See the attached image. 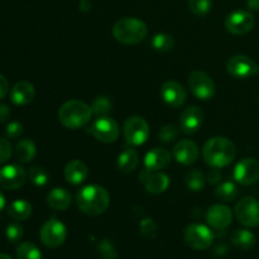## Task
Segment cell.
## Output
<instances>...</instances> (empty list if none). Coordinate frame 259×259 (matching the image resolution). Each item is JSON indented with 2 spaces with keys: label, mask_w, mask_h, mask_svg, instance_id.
I'll list each match as a JSON object with an SVG mask.
<instances>
[{
  "label": "cell",
  "mask_w": 259,
  "mask_h": 259,
  "mask_svg": "<svg viewBox=\"0 0 259 259\" xmlns=\"http://www.w3.org/2000/svg\"><path fill=\"white\" fill-rule=\"evenodd\" d=\"M10 118V109L8 105L0 104V123H4Z\"/></svg>",
  "instance_id": "7bdbcfd3"
},
{
  "label": "cell",
  "mask_w": 259,
  "mask_h": 259,
  "mask_svg": "<svg viewBox=\"0 0 259 259\" xmlns=\"http://www.w3.org/2000/svg\"><path fill=\"white\" fill-rule=\"evenodd\" d=\"M204 120V113L199 106H189L180 116V129L186 134H192L199 131Z\"/></svg>",
  "instance_id": "ac0fdd59"
},
{
  "label": "cell",
  "mask_w": 259,
  "mask_h": 259,
  "mask_svg": "<svg viewBox=\"0 0 259 259\" xmlns=\"http://www.w3.org/2000/svg\"><path fill=\"white\" fill-rule=\"evenodd\" d=\"M37 154V147L32 139H22L14 148V156L20 163H29Z\"/></svg>",
  "instance_id": "cb8c5ba5"
},
{
  "label": "cell",
  "mask_w": 259,
  "mask_h": 259,
  "mask_svg": "<svg viewBox=\"0 0 259 259\" xmlns=\"http://www.w3.org/2000/svg\"><path fill=\"white\" fill-rule=\"evenodd\" d=\"M23 133V125L18 121H12L7 125L5 129V134H7L8 138H18L19 136H22Z\"/></svg>",
  "instance_id": "ab89813d"
},
{
  "label": "cell",
  "mask_w": 259,
  "mask_h": 259,
  "mask_svg": "<svg viewBox=\"0 0 259 259\" xmlns=\"http://www.w3.org/2000/svg\"><path fill=\"white\" fill-rule=\"evenodd\" d=\"M80 9L82 12H89L91 9V3L90 0H81L80 2Z\"/></svg>",
  "instance_id": "ee69618b"
},
{
  "label": "cell",
  "mask_w": 259,
  "mask_h": 259,
  "mask_svg": "<svg viewBox=\"0 0 259 259\" xmlns=\"http://www.w3.org/2000/svg\"><path fill=\"white\" fill-rule=\"evenodd\" d=\"M189 88L200 100H210L217 91L212 78L202 71H194L190 73Z\"/></svg>",
  "instance_id": "7c38bea8"
},
{
  "label": "cell",
  "mask_w": 259,
  "mask_h": 259,
  "mask_svg": "<svg viewBox=\"0 0 259 259\" xmlns=\"http://www.w3.org/2000/svg\"><path fill=\"white\" fill-rule=\"evenodd\" d=\"M40 240L47 248H58L67 238L66 225L57 218H51L40 229Z\"/></svg>",
  "instance_id": "52a82bcc"
},
{
  "label": "cell",
  "mask_w": 259,
  "mask_h": 259,
  "mask_svg": "<svg viewBox=\"0 0 259 259\" xmlns=\"http://www.w3.org/2000/svg\"><path fill=\"white\" fill-rule=\"evenodd\" d=\"M99 255H100V259H119L118 253H116L115 248H114L113 243L108 239L101 240L100 244L98 247Z\"/></svg>",
  "instance_id": "74e56055"
},
{
  "label": "cell",
  "mask_w": 259,
  "mask_h": 259,
  "mask_svg": "<svg viewBox=\"0 0 259 259\" xmlns=\"http://www.w3.org/2000/svg\"><path fill=\"white\" fill-rule=\"evenodd\" d=\"M17 259H43L39 248L30 242L20 243L15 250Z\"/></svg>",
  "instance_id": "f546056e"
},
{
  "label": "cell",
  "mask_w": 259,
  "mask_h": 259,
  "mask_svg": "<svg viewBox=\"0 0 259 259\" xmlns=\"http://www.w3.org/2000/svg\"><path fill=\"white\" fill-rule=\"evenodd\" d=\"M29 179L35 186L42 187L47 185L48 180H50V175L43 167L33 166L29 168Z\"/></svg>",
  "instance_id": "836d02e7"
},
{
  "label": "cell",
  "mask_w": 259,
  "mask_h": 259,
  "mask_svg": "<svg viewBox=\"0 0 259 259\" xmlns=\"http://www.w3.org/2000/svg\"><path fill=\"white\" fill-rule=\"evenodd\" d=\"M8 214L14 220H27L32 215V204L27 200H15L8 207Z\"/></svg>",
  "instance_id": "4316f807"
},
{
  "label": "cell",
  "mask_w": 259,
  "mask_h": 259,
  "mask_svg": "<svg viewBox=\"0 0 259 259\" xmlns=\"http://www.w3.org/2000/svg\"><path fill=\"white\" fill-rule=\"evenodd\" d=\"M113 35L123 45H138L148 35V28L138 18H121L114 24Z\"/></svg>",
  "instance_id": "277c9868"
},
{
  "label": "cell",
  "mask_w": 259,
  "mask_h": 259,
  "mask_svg": "<svg viewBox=\"0 0 259 259\" xmlns=\"http://www.w3.org/2000/svg\"><path fill=\"white\" fill-rule=\"evenodd\" d=\"M27 181V172L20 164H8L0 168V187L4 190H18Z\"/></svg>",
  "instance_id": "4fadbf2b"
},
{
  "label": "cell",
  "mask_w": 259,
  "mask_h": 259,
  "mask_svg": "<svg viewBox=\"0 0 259 259\" xmlns=\"http://www.w3.org/2000/svg\"><path fill=\"white\" fill-rule=\"evenodd\" d=\"M76 202L83 214L89 217H99L108 210L110 196L100 185H88L77 192Z\"/></svg>",
  "instance_id": "6da1fadb"
},
{
  "label": "cell",
  "mask_w": 259,
  "mask_h": 259,
  "mask_svg": "<svg viewBox=\"0 0 259 259\" xmlns=\"http://www.w3.org/2000/svg\"><path fill=\"white\" fill-rule=\"evenodd\" d=\"M139 233L147 239H153L158 234V225L152 218H144L139 223Z\"/></svg>",
  "instance_id": "d6a6232c"
},
{
  "label": "cell",
  "mask_w": 259,
  "mask_h": 259,
  "mask_svg": "<svg viewBox=\"0 0 259 259\" xmlns=\"http://www.w3.org/2000/svg\"><path fill=\"white\" fill-rule=\"evenodd\" d=\"M12 144L8 139L0 138V164L5 163L12 156Z\"/></svg>",
  "instance_id": "f35d334b"
},
{
  "label": "cell",
  "mask_w": 259,
  "mask_h": 259,
  "mask_svg": "<svg viewBox=\"0 0 259 259\" xmlns=\"http://www.w3.org/2000/svg\"><path fill=\"white\" fill-rule=\"evenodd\" d=\"M207 224L217 230H225L233 222V212L225 205H212L206 212Z\"/></svg>",
  "instance_id": "e0dca14e"
},
{
  "label": "cell",
  "mask_w": 259,
  "mask_h": 259,
  "mask_svg": "<svg viewBox=\"0 0 259 259\" xmlns=\"http://www.w3.org/2000/svg\"><path fill=\"white\" fill-rule=\"evenodd\" d=\"M184 238L186 244L195 250H206L214 243V233L209 227L204 224L187 225L184 232Z\"/></svg>",
  "instance_id": "5b68a950"
},
{
  "label": "cell",
  "mask_w": 259,
  "mask_h": 259,
  "mask_svg": "<svg viewBox=\"0 0 259 259\" xmlns=\"http://www.w3.org/2000/svg\"><path fill=\"white\" fill-rule=\"evenodd\" d=\"M211 0H189V8L197 17H204L211 10Z\"/></svg>",
  "instance_id": "e575fe53"
},
{
  "label": "cell",
  "mask_w": 259,
  "mask_h": 259,
  "mask_svg": "<svg viewBox=\"0 0 259 259\" xmlns=\"http://www.w3.org/2000/svg\"><path fill=\"white\" fill-rule=\"evenodd\" d=\"M161 98L163 99L167 105L172 106V108H179V106L185 104L187 99V94L181 83H179L177 81L169 80L162 85Z\"/></svg>",
  "instance_id": "2e32d148"
},
{
  "label": "cell",
  "mask_w": 259,
  "mask_h": 259,
  "mask_svg": "<svg viewBox=\"0 0 259 259\" xmlns=\"http://www.w3.org/2000/svg\"><path fill=\"white\" fill-rule=\"evenodd\" d=\"M206 180L207 182L211 185L219 184V181L222 180V174H220L219 168H214V167H212V169H210L209 174H207Z\"/></svg>",
  "instance_id": "60d3db41"
},
{
  "label": "cell",
  "mask_w": 259,
  "mask_h": 259,
  "mask_svg": "<svg viewBox=\"0 0 259 259\" xmlns=\"http://www.w3.org/2000/svg\"><path fill=\"white\" fill-rule=\"evenodd\" d=\"M4 207H5V197L4 195L2 194V191H0V211H2Z\"/></svg>",
  "instance_id": "bcb514c9"
},
{
  "label": "cell",
  "mask_w": 259,
  "mask_h": 259,
  "mask_svg": "<svg viewBox=\"0 0 259 259\" xmlns=\"http://www.w3.org/2000/svg\"><path fill=\"white\" fill-rule=\"evenodd\" d=\"M24 235V229L19 223H10L5 229V237L10 243H18Z\"/></svg>",
  "instance_id": "8d00e7d4"
},
{
  "label": "cell",
  "mask_w": 259,
  "mask_h": 259,
  "mask_svg": "<svg viewBox=\"0 0 259 259\" xmlns=\"http://www.w3.org/2000/svg\"><path fill=\"white\" fill-rule=\"evenodd\" d=\"M248 8L252 10H259V0H248Z\"/></svg>",
  "instance_id": "f6af8a7d"
},
{
  "label": "cell",
  "mask_w": 259,
  "mask_h": 259,
  "mask_svg": "<svg viewBox=\"0 0 259 259\" xmlns=\"http://www.w3.org/2000/svg\"><path fill=\"white\" fill-rule=\"evenodd\" d=\"M238 194H239V190H238L237 185L232 181L222 182L215 190V195H217L218 199L224 202H230L235 200Z\"/></svg>",
  "instance_id": "83f0119b"
},
{
  "label": "cell",
  "mask_w": 259,
  "mask_h": 259,
  "mask_svg": "<svg viewBox=\"0 0 259 259\" xmlns=\"http://www.w3.org/2000/svg\"><path fill=\"white\" fill-rule=\"evenodd\" d=\"M90 108L93 114H95L98 118L99 116H106L111 111L113 103L106 96H96L93 100V103H91Z\"/></svg>",
  "instance_id": "1f68e13d"
},
{
  "label": "cell",
  "mask_w": 259,
  "mask_h": 259,
  "mask_svg": "<svg viewBox=\"0 0 259 259\" xmlns=\"http://www.w3.org/2000/svg\"><path fill=\"white\" fill-rule=\"evenodd\" d=\"M254 15L248 10H234L225 19V28L230 34L243 35L254 28Z\"/></svg>",
  "instance_id": "30bf717a"
},
{
  "label": "cell",
  "mask_w": 259,
  "mask_h": 259,
  "mask_svg": "<svg viewBox=\"0 0 259 259\" xmlns=\"http://www.w3.org/2000/svg\"><path fill=\"white\" fill-rule=\"evenodd\" d=\"M227 71L232 77L245 80L259 75V65L248 56L235 55L228 60Z\"/></svg>",
  "instance_id": "8992f818"
},
{
  "label": "cell",
  "mask_w": 259,
  "mask_h": 259,
  "mask_svg": "<svg viewBox=\"0 0 259 259\" xmlns=\"http://www.w3.org/2000/svg\"><path fill=\"white\" fill-rule=\"evenodd\" d=\"M65 179L71 185H80L88 179L89 168L80 159H73L70 161L65 167Z\"/></svg>",
  "instance_id": "7402d4cb"
},
{
  "label": "cell",
  "mask_w": 259,
  "mask_h": 259,
  "mask_svg": "<svg viewBox=\"0 0 259 259\" xmlns=\"http://www.w3.org/2000/svg\"><path fill=\"white\" fill-rule=\"evenodd\" d=\"M171 153L164 148H153L144 157V168L151 172H158L167 168L171 163Z\"/></svg>",
  "instance_id": "d6986e66"
},
{
  "label": "cell",
  "mask_w": 259,
  "mask_h": 259,
  "mask_svg": "<svg viewBox=\"0 0 259 259\" xmlns=\"http://www.w3.org/2000/svg\"><path fill=\"white\" fill-rule=\"evenodd\" d=\"M47 204L55 211H66L72 204V196L63 187H55L48 192Z\"/></svg>",
  "instance_id": "44dd1931"
},
{
  "label": "cell",
  "mask_w": 259,
  "mask_h": 259,
  "mask_svg": "<svg viewBox=\"0 0 259 259\" xmlns=\"http://www.w3.org/2000/svg\"><path fill=\"white\" fill-rule=\"evenodd\" d=\"M0 259H12V258H10L8 254H3V253H0Z\"/></svg>",
  "instance_id": "7dc6e473"
},
{
  "label": "cell",
  "mask_w": 259,
  "mask_h": 259,
  "mask_svg": "<svg viewBox=\"0 0 259 259\" xmlns=\"http://www.w3.org/2000/svg\"><path fill=\"white\" fill-rule=\"evenodd\" d=\"M235 217L238 222L248 228L259 225V201L254 197H243L235 205Z\"/></svg>",
  "instance_id": "8fae6325"
},
{
  "label": "cell",
  "mask_w": 259,
  "mask_h": 259,
  "mask_svg": "<svg viewBox=\"0 0 259 259\" xmlns=\"http://www.w3.org/2000/svg\"><path fill=\"white\" fill-rule=\"evenodd\" d=\"M8 91H9V82H8L7 78L0 73V100L5 98Z\"/></svg>",
  "instance_id": "b9f144b4"
},
{
  "label": "cell",
  "mask_w": 259,
  "mask_h": 259,
  "mask_svg": "<svg viewBox=\"0 0 259 259\" xmlns=\"http://www.w3.org/2000/svg\"><path fill=\"white\" fill-rule=\"evenodd\" d=\"M35 96V89L28 81H19L10 90V100L14 105L24 106L32 103Z\"/></svg>",
  "instance_id": "ffe728a7"
},
{
  "label": "cell",
  "mask_w": 259,
  "mask_h": 259,
  "mask_svg": "<svg viewBox=\"0 0 259 259\" xmlns=\"http://www.w3.org/2000/svg\"><path fill=\"white\" fill-rule=\"evenodd\" d=\"M230 240L235 248L242 250H249L255 245L254 234L248 229L235 230L230 237Z\"/></svg>",
  "instance_id": "484cf974"
},
{
  "label": "cell",
  "mask_w": 259,
  "mask_h": 259,
  "mask_svg": "<svg viewBox=\"0 0 259 259\" xmlns=\"http://www.w3.org/2000/svg\"><path fill=\"white\" fill-rule=\"evenodd\" d=\"M93 116L90 105L81 100H68L62 104L58 110V120L65 128L76 129L83 128Z\"/></svg>",
  "instance_id": "3957f363"
},
{
  "label": "cell",
  "mask_w": 259,
  "mask_h": 259,
  "mask_svg": "<svg viewBox=\"0 0 259 259\" xmlns=\"http://www.w3.org/2000/svg\"><path fill=\"white\" fill-rule=\"evenodd\" d=\"M124 137L132 146H142L149 137V125L142 116H131L124 123Z\"/></svg>",
  "instance_id": "9c48e42d"
},
{
  "label": "cell",
  "mask_w": 259,
  "mask_h": 259,
  "mask_svg": "<svg viewBox=\"0 0 259 259\" xmlns=\"http://www.w3.org/2000/svg\"><path fill=\"white\" fill-rule=\"evenodd\" d=\"M118 168L123 174H131L138 167V152L133 148H125L118 157Z\"/></svg>",
  "instance_id": "d4e9b609"
},
{
  "label": "cell",
  "mask_w": 259,
  "mask_h": 259,
  "mask_svg": "<svg viewBox=\"0 0 259 259\" xmlns=\"http://www.w3.org/2000/svg\"><path fill=\"white\" fill-rule=\"evenodd\" d=\"M237 149L234 143L225 137H214L209 139L202 149L206 164L214 168H223L227 167L234 161Z\"/></svg>",
  "instance_id": "7a4b0ae2"
},
{
  "label": "cell",
  "mask_w": 259,
  "mask_h": 259,
  "mask_svg": "<svg viewBox=\"0 0 259 259\" xmlns=\"http://www.w3.org/2000/svg\"><path fill=\"white\" fill-rule=\"evenodd\" d=\"M152 47L158 52H169L175 47V39L167 33H158L152 38Z\"/></svg>",
  "instance_id": "4dcf8cb0"
},
{
  "label": "cell",
  "mask_w": 259,
  "mask_h": 259,
  "mask_svg": "<svg viewBox=\"0 0 259 259\" xmlns=\"http://www.w3.org/2000/svg\"><path fill=\"white\" fill-rule=\"evenodd\" d=\"M172 154L177 163L182 166H191L199 159L200 151L195 142L190 139H181L175 144Z\"/></svg>",
  "instance_id": "9a60e30c"
},
{
  "label": "cell",
  "mask_w": 259,
  "mask_h": 259,
  "mask_svg": "<svg viewBox=\"0 0 259 259\" xmlns=\"http://www.w3.org/2000/svg\"><path fill=\"white\" fill-rule=\"evenodd\" d=\"M234 180L240 185H253L259 180V162L254 158H243L234 168Z\"/></svg>",
  "instance_id": "5bb4252c"
},
{
  "label": "cell",
  "mask_w": 259,
  "mask_h": 259,
  "mask_svg": "<svg viewBox=\"0 0 259 259\" xmlns=\"http://www.w3.org/2000/svg\"><path fill=\"white\" fill-rule=\"evenodd\" d=\"M179 133L180 131L176 125L168 124V125H164L159 129L158 138L159 141L163 142V143H172V142H175L177 139Z\"/></svg>",
  "instance_id": "d590c367"
},
{
  "label": "cell",
  "mask_w": 259,
  "mask_h": 259,
  "mask_svg": "<svg viewBox=\"0 0 259 259\" xmlns=\"http://www.w3.org/2000/svg\"><path fill=\"white\" fill-rule=\"evenodd\" d=\"M93 137L103 143H114L119 138L120 128L113 118L99 116L89 129Z\"/></svg>",
  "instance_id": "ba28073f"
},
{
  "label": "cell",
  "mask_w": 259,
  "mask_h": 259,
  "mask_svg": "<svg viewBox=\"0 0 259 259\" xmlns=\"http://www.w3.org/2000/svg\"><path fill=\"white\" fill-rule=\"evenodd\" d=\"M206 177L199 169H192V171L187 172L186 176H185V182H186V186L189 187V190L194 192L202 191L205 189V185H206Z\"/></svg>",
  "instance_id": "f1b7e54d"
},
{
  "label": "cell",
  "mask_w": 259,
  "mask_h": 259,
  "mask_svg": "<svg viewBox=\"0 0 259 259\" xmlns=\"http://www.w3.org/2000/svg\"><path fill=\"white\" fill-rule=\"evenodd\" d=\"M169 184H171V180H169L168 175L163 174V172H156L153 175H149V177L144 182V187L149 194L161 195L168 189Z\"/></svg>",
  "instance_id": "603a6c76"
}]
</instances>
